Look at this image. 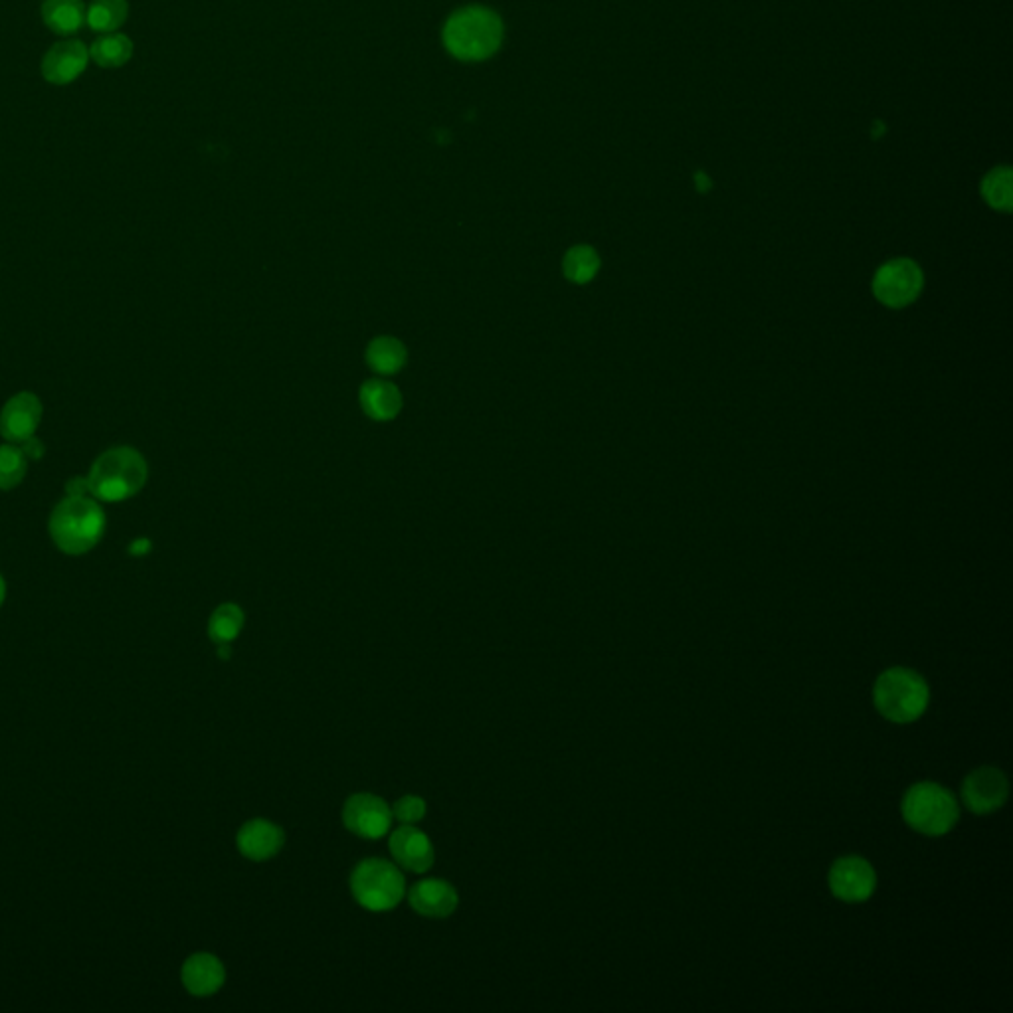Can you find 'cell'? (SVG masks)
<instances>
[{
    "label": "cell",
    "mask_w": 1013,
    "mask_h": 1013,
    "mask_svg": "<svg viewBox=\"0 0 1013 1013\" xmlns=\"http://www.w3.org/2000/svg\"><path fill=\"white\" fill-rule=\"evenodd\" d=\"M42 420V402L32 392L12 396L0 412V434L10 444H22L32 438Z\"/></svg>",
    "instance_id": "11"
},
{
    "label": "cell",
    "mask_w": 1013,
    "mask_h": 1013,
    "mask_svg": "<svg viewBox=\"0 0 1013 1013\" xmlns=\"http://www.w3.org/2000/svg\"><path fill=\"white\" fill-rule=\"evenodd\" d=\"M88 60L90 52L80 40H64L46 52L42 60V74L46 82L66 86L84 74Z\"/></svg>",
    "instance_id": "14"
},
{
    "label": "cell",
    "mask_w": 1013,
    "mask_h": 1013,
    "mask_svg": "<svg viewBox=\"0 0 1013 1013\" xmlns=\"http://www.w3.org/2000/svg\"><path fill=\"white\" fill-rule=\"evenodd\" d=\"M66 493L68 497H90V483H88V477H74L68 481L66 485Z\"/></svg>",
    "instance_id": "27"
},
{
    "label": "cell",
    "mask_w": 1013,
    "mask_h": 1013,
    "mask_svg": "<svg viewBox=\"0 0 1013 1013\" xmlns=\"http://www.w3.org/2000/svg\"><path fill=\"white\" fill-rule=\"evenodd\" d=\"M501 40L499 20L483 8H467L458 12L446 30L450 50L463 60H479L489 56Z\"/></svg>",
    "instance_id": "6"
},
{
    "label": "cell",
    "mask_w": 1013,
    "mask_h": 1013,
    "mask_svg": "<svg viewBox=\"0 0 1013 1013\" xmlns=\"http://www.w3.org/2000/svg\"><path fill=\"white\" fill-rule=\"evenodd\" d=\"M20 450L24 452L26 460H40V458L44 456V446H42V442H40L38 438H34V436H32V438H28V440H24V442L20 444Z\"/></svg>",
    "instance_id": "28"
},
{
    "label": "cell",
    "mask_w": 1013,
    "mask_h": 1013,
    "mask_svg": "<svg viewBox=\"0 0 1013 1013\" xmlns=\"http://www.w3.org/2000/svg\"><path fill=\"white\" fill-rule=\"evenodd\" d=\"M388 847L394 861L402 869L412 873H426L436 861L430 837L422 829L414 828L410 824H402L396 831H392Z\"/></svg>",
    "instance_id": "12"
},
{
    "label": "cell",
    "mask_w": 1013,
    "mask_h": 1013,
    "mask_svg": "<svg viewBox=\"0 0 1013 1013\" xmlns=\"http://www.w3.org/2000/svg\"><path fill=\"white\" fill-rule=\"evenodd\" d=\"M244 622H246V616L240 606L230 604V602L222 604L210 616L208 636L216 644H230L240 636Z\"/></svg>",
    "instance_id": "21"
},
{
    "label": "cell",
    "mask_w": 1013,
    "mask_h": 1013,
    "mask_svg": "<svg viewBox=\"0 0 1013 1013\" xmlns=\"http://www.w3.org/2000/svg\"><path fill=\"white\" fill-rule=\"evenodd\" d=\"M351 893L355 901L367 911H392L404 899L406 879L394 863L370 857L353 869Z\"/></svg>",
    "instance_id": "4"
},
{
    "label": "cell",
    "mask_w": 1013,
    "mask_h": 1013,
    "mask_svg": "<svg viewBox=\"0 0 1013 1013\" xmlns=\"http://www.w3.org/2000/svg\"><path fill=\"white\" fill-rule=\"evenodd\" d=\"M390 810H392V818H396L400 824L414 826L424 820L428 808L420 796H404Z\"/></svg>",
    "instance_id": "26"
},
{
    "label": "cell",
    "mask_w": 1013,
    "mask_h": 1013,
    "mask_svg": "<svg viewBox=\"0 0 1013 1013\" xmlns=\"http://www.w3.org/2000/svg\"><path fill=\"white\" fill-rule=\"evenodd\" d=\"M181 978L186 990L192 996L206 998L216 994L224 986L226 970L224 964L214 954L198 952L186 960Z\"/></svg>",
    "instance_id": "16"
},
{
    "label": "cell",
    "mask_w": 1013,
    "mask_h": 1013,
    "mask_svg": "<svg viewBox=\"0 0 1013 1013\" xmlns=\"http://www.w3.org/2000/svg\"><path fill=\"white\" fill-rule=\"evenodd\" d=\"M922 283V270L913 260H893L875 274L873 293L883 305L901 309L919 297Z\"/></svg>",
    "instance_id": "7"
},
{
    "label": "cell",
    "mask_w": 1013,
    "mask_h": 1013,
    "mask_svg": "<svg viewBox=\"0 0 1013 1013\" xmlns=\"http://www.w3.org/2000/svg\"><path fill=\"white\" fill-rule=\"evenodd\" d=\"M90 56L101 68L125 66L133 56V42L117 32L99 36L90 48Z\"/></svg>",
    "instance_id": "20"
},
{
    "label": "cell",
    "mask_w": 1013,
    "mask_h": 1013,
    "mask_svg": "<svg viewBox=\"0 0 1013 1013\" xmlns=\"http://www.w3.org/2000/svg\"><path fill=\"white\" fill-rule=\"evenodd\" d=\"M359 400L365 414L378 422H388L402 410V394L396 384L380 378H372L363 384Z\"/></svg>",
    "instance_id": "17"
},
{
    "label": "cell",
    "mask_w": 1013,
    "mask_h": 1013,
    "mask_svg": "<svg viewBox=\"0 0 1013 1013\" xmlns=\"http://www.w3.org/2000/svg\"><path fill=\"white\" fill-rule=\"evenodd\" d=\"M4 594H6V584H4V578L0 576V604L4 602Z\"/></svg>",
    "instance_id": "31"
},
{
    "label": "cell",
    "mask_w": 1013,
    "mask_h": 1013,
    "mask_svg": "<svg viewBox=\"0 0 1013 1013\" xmlns=\"http://www.w3.org/2000/svg\"><path fill=\"white\" fill-rule=\"evenodd\" d=\"M410 907L426 919H448L460 905L456 887L444 879H424L408 891Z\"/></svg>",
    "instance_id": "13"
},
{
    "label": "cell",
    "mask_w": 1013,
    "mask_h": 1013,
    "mask_svg": "<svg viewBox=\"0 0 1013 1013\" xmlns=\"http://www.w3.org/2000/svg\"><path fill=\"white\" fill-rule=\"evenodd\" d=\"M875 707L893 723H913L928 707V685L921 675L907 667H893L881 673L875 683Z\"/></svg>",
    "instance_id": "3"
},
{
    "label": "cell",
    "mask_w": 1013,
    "mask_h": 1013,
    "mask_svg": "<svg viewBox=\"0 0 1013 1013\" xmlns=\"http://www.w3.org/2000/svg\"><path fill=\"white\" fill-rule=\"evenodd\" d=\"M367 363L378 374H396L406 365V347L394 337H378L367 349Z\"/></svg>",
    "instance_id": "19"
},
{
    "label": "cell",
    "mask_w": 1013,
    "mask_h": 1013,
    "mask_svg": "<svg viewBox=\"0 0 1013 1013\" xmlns=\"http://www.w3.org/2000/svg\"><path fill=\"white\" fill-rule=\"evenodd\" d=\"M42 16L48 28L56 34H74L86 20V8L82 0H44Z\"/></svg>",
    "instance_id": "18"
},
{
    "label": "cell",
    "mask_w": 1013,
    "mask_h": 1013,
    "mask_svg": "<svg viewBox=\"0 0 1013 1013\" xmlns=\"http://www.w3.org/2000/svg\"><path fill=\"white\" fill-rule=\"evenodd\" d=\"M905 822L924 835H944L960 818L956 798L934 782L915 784L903 800Z\"/></svg>",
    "instance_id": "5"
},
{
    "label": "cell",
    "mask_w": 1013,
    "mask_h": 1013,
    "mask_svg": "<svg viewBox=\"0 0 1013 1013\" xmlns=\"http://www.w3.org/2000/svg\"><path fill=\"white\" fill-rule=\"evenodd\" d=\"M129 14L127 0H93L86 10V20L95 32H115Z\"/></svg>",
    "instance_id": "22"
},
{
    "label": "cell",
    "mask_w": 1013,
    "mask_h": 1013,
    "mask_svg": "<svg viewBox=\"0 0 1013 1013\" xmlns=\"http://www.w3.org/2000/svg\"><path fill=\"white\" fill-rule=\"evenodd\" d=\"M1010 794V782L998 768H978L966 776L962 786V798L970 812L992 814L1000 810Z\"/></svg>",
    "instance_id": "9"
},
{
    "label": "cell",
    "mask_w": 1013,
    "mask_h": 1013,
    "mask_svg": "<svg viewBox=\"0 0 1013 1013\" xmlns=\"http://www.w3.org/2000/svg\"><path fill=\"white\" fill-rule=\"evenodd\" d=\"M28 460L18 446H0V489L8 491L22 483Z\"/></svg>",
    "instance_id": "24"
},
{
    "label": "cell",
    "mask_w": 1013,
    "mask_h": 1013,
    "mask_svg": "<svg viewBox=\"0 0 1013 1013\" xmlns=\"http://www.w3.org/2000/svg\"><path fill=\"white\" fill-rule=\"evenodd\" d=\"M343 824L359 837L378 839L392 826V810L374 794H355L343 806Z\"/></svg>",
    "instance_id": "10"
},
{
    "label": "cell",
    "mask_w": 1013,
    "mask_h": 1013,
    "mask_svg": "<svg viewBox=\"0 0 1013 1013\" xmlns=\"http://www.w3.org/2000/svg\"><path fill=\"white\" fill-rule=\"evenodd\" d=\"M236 843L244 857L252 861H268L283 849L285 833L270 820H252L240 828Z\"/></svg>",
    "instance_id": "15"
},
{
    "label": "cell",
    "mask_w": 1013,
    "mask_h": 1013,
    "mask_svg": "<svg viewBox=\"0 0 1013 1013\" xmlns=\"http://www.w3.org/2000/svg\"><path fill=\"white\" fill-rule=\"evenodd\" d=\"M50 537L66 554L92 551L105 533L103 509L90 497H68L50 515Z\"/></svg>",
    "instance_id": "1"
},
{
    "label": "cell",
    "mask_w": 1013,
    "mask_h": 1013,
    "mask_svg": "<svg viewBox=\"0 0 1013 1013\" xmlns=\"http://www.w3.org/2000/svg\"><path fill=\"white\" fill-rule=\"evenodd\" d=\"M151 551V543L147 539H137L131 547H129V553L135 554V556H143Z\"/></svg>",
    "instance_id": "29"
},
{
    "label": "cell",
    "mask_w": 1013,
    "mask_h": 1013,
    "mask_svg": "<svg viewBox=\"0 0 1013 1013\" xmlns=\"http://www.w3.org/2000/svg\"><path fill=\"white\" fill-rule=\"evenodd\" d=\"M982 192L992 208L1010 212V208H1012V173H1010V169L992 171L982 185Z\"/></svg>",
    "instance_id": "25"
},
{
    "label": "cell",
    "mask_w": 1013,
    "mask_h": 1013,
    "mask_svg": "<svg viewBox=\"0 0 1013 1013\" xmlns=\"http://www.w3.org/2000/svg\"><path fill=\"white\" fill-rule=\"evenodd\" d=\"M218 657H220V659H230V657H232V649H230V645L220 644V647H218Z\"/></svg>",
    "instance_id": "30"
},
{
    "label": "cell",
    "mask_w": 1013,
    "mask_h": 1013,
    "mask_svg": "<svg viewBox=\"0 0 1013 1013\" xmlns=\"http://www.w3.org/2000/svg\"><path fill=\"white\" fill-rule=\"evenodd\" d=\"M562 270H564L566 279L582 285V283H588L596 277L598 270H600V258H598L596 250L590 246H574L566 252L564 262H562Z\"/></svg>",
    "instance_id": "23"
},
{
    "label": "cell",
    "mask_w": 1013,
    "mask_h": 1013,
    "mask_svg": "<svg viewBox=\"0 0 1013 1013\" xmlns=\"http://www.w3.org/2000/svg\"><path fill=\"white\" fill-rule=\"evenodd\" d=\"M147 461L135 448H111L93 461L88 473L90 493L99 501H125L147 483Z\"/></svg>",
    "instance_id": "2"
},
{
    "label": "cell",
    "mask_w": 1013,
    "mask_h": 1013,
    "mask_svg": "<svg viewBox=\"0 0 1013 1013\" xmlns=\"http://www.w3.org/2000/svg\"><path fill=\"white\" fill-rule=\"evenodd\" d=\"M875 887V869L859 855L837 859L829 871V889L839 901L863 903L875 893Z\"/></svg>",
    "instance_id": "8"
}]
</instances>
